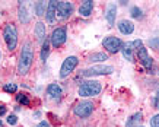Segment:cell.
<instances>
[{"label": "cell", "mask_w": 159, "mask_h": 127, "mask_svg": "<svg viewBox=\"0 0 159 127\" xmlns=\"http://www.w3.org/2000/svg\"><path fill=\"white\" fill-rule=\"evenodd\" d=\"M142 120H143V114H142V112H136V114H133V116L127 120L125 127H139Z\"/></svg>", "instance_id": "15"}, {"label": "cell", "mask_w": 159, "mask_h": 127, "mask_svg": "<svg viewBox=\"0 0 159 127\" xmlns=\"http://www.w3.org/2000/svg\"><path fill=\"white\" fill-rule=\"evenodd\" d=\"M136 51H137V57H139V61L143 64L146 69H149V70H150L152 64H153V60H152V57H150L149 54H148V50H146L145 47L142 45V47H140V48H137Z\"/></svg>", "instance_id": "10"}, {"label": "cell", "mask_w": 159, "mask_h": 127, "mask_svg": "<svg viewBox=\"0 0 159 127\" xmlns=\"http://www.w3.org/2000/svg\"><path fill=\"white\" fill-rule=\"evenodd\" d=\"M0 126H2V121H0Z\"/></svg>", "instance_id": "33"}, {"label": "cell", "mask_w": 159, "mask_h": 127, "mask_svg": "<svg viewBox=\"0 0 159 127\" xmlns=\"http://www.w3.org/2000/svg\"><path fill=\"white\" fill-rule=\"evenodd\" d=\"M114 72L112 66H105V64H97V66H92V67L86 69L83 72L85 78H92V76H104V75H110Z\"/></svg>", "instance_id": "4"}, {"label": "cell", "mask_w": 159, "mask_h": 127, "mask_svg": "<svg viewBox=\"0 0 159 127\" xmlns=\"http://www.w3.org/2000/svg\"><path fill=\"white\" fill-rule=\"evenodd\" d=\"M133 48H134L133 43H125V44H123V48H121V53H123V56H124V59H127L129 61H134V57H133Z\"/></svg>", "instance_id": "14"}, {"label": "cell", "mask_w": 159, "mask_h": 127, "mask_svg": "<svg viewBox=\"0 0 159 127\" xmlns=\"http://www.w3.org/2000/svg\"><path fill=\"white\" fill-rule=\"evenodd\" d=\"M92 9H93V2L92 0H85L79 7V15H82L83 18H88V16H91Z\"/></svg>", "instance_id": "13"}, {"label": "cell", "mask_w": 159, "mask_h": 127, "mask_svg": "<svg viewBox=\"0 0 159 127\" xmlns=\"http://www.w3.org/2000/svg\"><path fill=\"white\" fill-rule=\"evenodd\" d=\"M73 12V3L70 2H58L57 10H56V16L60 19H67Z\"/></svg>", "instance_id": "9"}, {"label": "cell", "mask_w": 159, "mask_h": 127, "mask_svg": "<svg viewBox=\"0 0 159 127\" xmlns=\"http://www.w3.org/2000/svg\"><path fill=\"white\" fill-rule=\"evenodd\" d=\"M35 12H37V16H44L45 15V3L44 2H37L35 5Z\"/></svg>", "instance_id": "22"}, {"label": "cell", "mask_w": 159, "mask_h": 127, "mask_svg": "<svg viewBox=\"0 0 159 127\" xmlns=\"http://www.w3.org/2000/svg\"><path fill=\"white\" fill-rule=\"evenodd\" d=\"M37 127H50V124H48V123H47V121H41V123H39V124H38V126H37Z\"/></svg>", "instance_id": "31"}, {"label": "cell", "mask_w": 159, "mask_h": 127, "mask_svg": "<svg viewBox=\"0 0 159 127\" xmlns=\"http://www.w3.org/2000/svg\"><path fill=\"white\" fill-rule=\"evenodd\" d=\"M35 35H37V38L39 41H43L45 38V25L43 22H38V24L35 25Z\"/></svg>", "instance_id": "18"}, {"label": "cell", "mask_w": 159, "mask_h": 127, "mask_svg": "<svg viewBox=\"0 0 159 127\" xmlns=\"http://www.w3.org/2000/svg\"><path fill=\"white\" fill-rule=\"evenodd\" d=\"M116 13H117L116 5H110V6H108V10H107V20H108L110 26H112V25L116 24Z\"/></svg>", "instance_id": "17"}, {"label": "cell", "mask_w": 159, "mask_h": 127, "mask_svg": "<svg viewBox=\"0 0 159 127\" xmlns=\"http://www.w3.org/2000/svg\"><path fill=\"white\" fill-rule=\"evenodd\" d=\"M57 5H58V2H56V0L48 2L47 12H45V18H47V22H48V24H53L54 20H56V10H57Z\"/></svg>", "instance_id": "11"}, {"label": "cell", "mask_w": 159, "mask_h": 127, "mask_svg": "<svg viewBox=\"0 0 159 127\" xmlns=\"http://www.w3.org/2000/svg\"><path fill=\"white\" fill-rule=\"evenodd\" d=\"M149 45H150V47H152L153 50L159 51V38H152V39H149Z\"/></svg>", "instance_id": "26"}, {"label": "cell", "mask_w": 159, "mask_h": 127, "mask_svg": "<svg viewBox=\"0 0 159 127\" xmlns=\"http://www.w3.org/2000/svg\"><path fill=\"white\" fill-rule=\"evenodd\" d=\"M6 114V107L5 105H0V116H5Z\"/></svg>", "instance_id": "30"}, {"label": "cell", "mask_w": 159, "mask_h": 127, "mask_svg": "<svg viewBox=\"0 0 159 127\" xmlns=\"http://www.w3.org/2000/svg\"><path fill=\"white\" fill-rule=\"evenodd\" d=\"M105 60H108V54H105V53H93V54L89 56L88 61H105Z\"/></svg>", "instance_id": "21"}, {"label": "cell", "mask_w": 159, "mask_h": 127, "mask_svg": "<svg viewBox=\"0 0 159 127\" xmlns=\"http://www.w3.org/2000/svg\"><path fill=\"white\" fill-rule=\"evenodd\" d=\"M32 61H34V51L31 48V44L26 43V44L22 47V53H20L19 63H18V73H19L20 76L28 73L31 66H32Z\"/></svg>", "instance_id": "1"}, {"label": "cell", "mask_w": 159, "mask_h": 127, "mask_svg": "<svg viewBox=\"0 0 159 127\" xmlns=\"http://www.w3.org/2000/svg\"><path fill=\"white\" fill-rule=\"evenodd\" d=\"M0 59H2V53H0Z\"/></svg>", "instance_id": "32"}, {"label": "cell", "mask_w": 159, "mask_h": 127, "mask_svg": "<svg viewBox=\"0 0 159 127\" xmlns=\"http://www.w3.org/2000/svg\"><path fill=\"white\" fill-rule=\"evenodd\" d=\"M153 105L156 110H159V91L156 92V95H155V98H153Z\"/></svg>", "instance_id": "29"}, {"label": "cell", "mask_w": 159, "mask_h": 127, "mask_svg": "<svg viewBox=\"0 0 159 127\" xmlns=\"http://www.w3.org/2000/svg\"><path fill=\"white\" fill-rule=\"evenodd\" d=\"M150 127H159V114L150 118Z\"/></svg>", "instance_id": "28"}, {"label": "cell", "mask_w": 159, "mask_h": 127, "mask_svg": "<svg viewBox=\"0 0 159 127\" xmlns=\"http://www.w3.org/2000/svg\"><path fill=\"white\" fill-rule=\"evenodd\" d=\"M48 54H50V41L48 38H45V41L43 43V47H41V60L45 61L47 57H48Z\"/></svg>", "instance_id": "20"}, {"label": "cell", "mask_w": 159, "mask_h": 127, "mask_svg": "<svg viewBox=\"0 0 159 127\" xmlns=\"http://www.w3.org/2000/svg\"><path fill=\"white\" fill-rule=\"evenodd\" d=\"M118 29H120L121 34L124 35H130L133 31H134V25L131 20H127V19H123L118 22Z\"/></svg>", "instance_id": "12"}, {"label": "cell", "mask_w": 159, "mask_h": 127, "mask_svg": "<svg viewBox=\"0 0 159 127\" xmlns=\"http://www.w3.org/2000/svg\"><path fill=\"white\" fill-rule=\"evenodd\" d=\"M16 101L19 104H22V105H29V98L25 93H18L16 95Z\"/></svg>", "instance_id": "23"}, {"label": "cell", "mask_w": 159, "mask_h": 127, "mask_svg": "<svg viewBox=\"0 0 159 127\" xmlns=\"http://www.w3.org/2000/svg\"><path fill=\"white\" fill-rule=\"evenodd\" d=\"M19 19L22 24H28L29 22V16H28V12H26V9H25V5L24 2H19Z\"/></svg>", "instance_id": "19"}, {"label": "cell", "mask_w": 159, "mask_h": 127, "mask_svg": "<svg viewBox=\"0 0 159 127\" xmlns=\"http://www.w3.org/2000/svg\"><path fill=\"white\" fill-rule=\"evenodd\" d=\"M61 86L60 85H57V83H50L48 88H47V93H48L50 97L53 98H60L61 97Z\"/></svg>", "instance_id": "16"}, {"label": "cell", "mask_w": 159, "mask_h": 127, "mask_svg": "<svg viewBox=\"0 0 159 127\" xmlns=\"http://www.w3.org/2000/svg\"><path fill=\"white\" fill-rule=\"evenodd\" d=\"M123 44H124V43H123L120 38H117V37H107V38L102 39V45H104L110 53H118V51H121Z\"/></svg>", "instance_id": "8"}, {"label": "cell", "mask_w": 159, "mask_h": 127, "mask_svg": "<svg viewBox=\"0 0 159 127\" xmlns=\"http://www.w3.org/2000/svg\"><path fill=\"white\" fill-rule=\"evenodd\" d=\"M3 89H5V92H7V93H15L18 91V85H15V83H7V85L3 86Z\"/></svg>", "instance_id": "24"}, {"label": "cell", "mask_w": 159, "mask_h": 127, "mask_svg": "<svg viewBox=\"0 0 159 127\" xmlns=\"http://www.w3.org/2000/svg\"><path fill=\"white\" fill-rule=\"evenodd\" d=\"M101 83L97 80H86V82L80 83V88H79V95L80 97H95L101 92Z\"/></svg>", "instance_id": "3"}, {"label": "cell", "mask_w": 159, "mask_h": 127, "mask_svg": "<svg viewBox=\"0 0 159 127\" xmlns=\"http://www.w3.org/2000/svg\"><path fill=\"white\" fill-rule=\"evenodd\" d=\"M77 63H79V59H77L76 56H69L67 59L64 60L63 64H61V69H60V78L61 79L67 78L69 75L75 70V67L77 66Z\"/></svg>", "instance_id": "6"}, {"label": "cell", "mask_w": 159, "mask_h": 127, "mask_svg": "<svg viewBox=\"0 0 159 127\" xmlns=\"http://www.w3.org/2000/svg\"><path fill=\"white\" fill-rule=\"evenodd\" d=\"M66 38H67V29L66 26H58L53 31V34L50 37V43L57 48V47H61L64 43H66Z\"/></svg>", "instance_id": "5"}, {"label": "cell", "mask_w": 159, "mask_h": 127, "mask_svg": "<svg viewBox=\"0 0 159 127\" xmlns=\"http://www.w3.org/2000/svg\"><path fill=\"white\" fill-rule=\"evenodd\" d=\"M7 124H10V126H15L16 123H18V117L15 116V114H10V116H7Z\"/></svg>", "instance_id": "27"}, {"label": "cell", "mask_w": 159, "mask_h": 127, "mask_svg": "<svg viewBox=\"0 0 159 127\" xmlns=\"http://www.w3.org/2000/svg\"><path fill=\"white\" fill-rule=\"evenodd\" d=\"M131 16H133V18H136V19H139V18H142V9H139L137 6H134V7H131Z\"/></svg>", "instance_id": "25"}, {"label": "cell", "mask_w": 159, "mask_h": 127, "mask_svg": "<svg viewBox=\"0 0 159 127\" xmlns=\"http://www.w3.org/2000/svg\"><path fill=\"white\" fill-rule=\"evenodd\" d=\"M93 111V104L91 101H80V102H77L73 108V112L76 114L77 117L80 118H86L89 117Z\"/></svg>", "instance_id": "7"}, {"label": "cell", "mask_w": 159, "mask_h": 127, "mask_svg": "<svg viewBox=\"0 0 159 127\" xmlns=\"http://www.w3.org/2000/svg\"><path fill=\"white\" fill-rule=\"evenodd\" d=\"M3 39L6 43V47L9 51H13L18 45V31H16V26L13 24H9L5 26L3 29Z\"/></svg>", "instance_id": "2"}]
</instances>
